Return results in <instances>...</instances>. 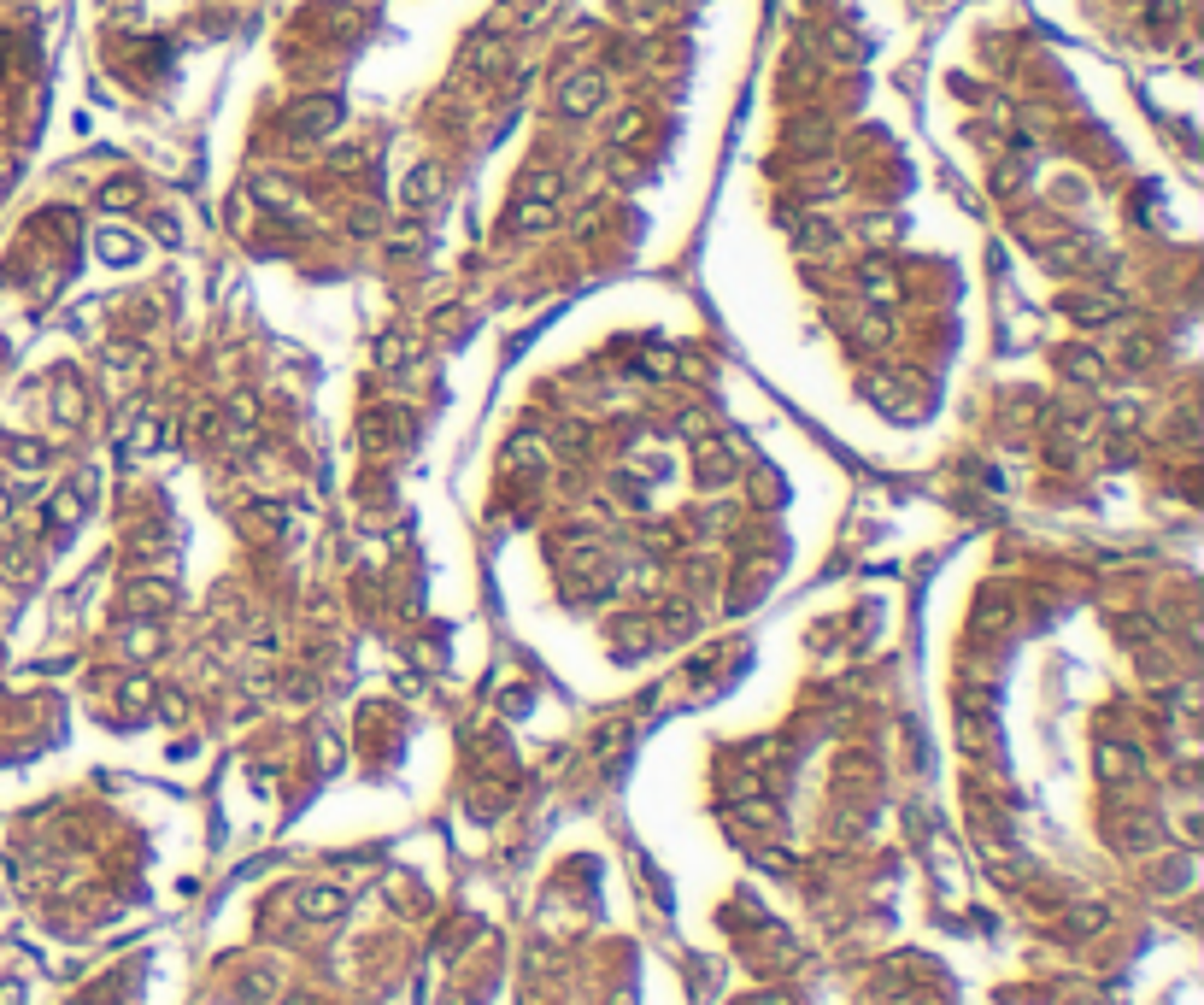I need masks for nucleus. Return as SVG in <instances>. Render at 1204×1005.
<instances>
[{
	"label": "nucleus",
	"instance_id": "f257e3e1",
	"mask_svg": "<svg viewBox=\"0 0 1204 1005\" xmlns=\"http://www.w3.org/2000/svg\"><path fill=\"white\" fill-rule=\"evenodd\" d=\"M559 171H529L524 182H518V194H512V212H506V235H541L547 224H553V212H559Z\"/></svg>",
	"mask_w": 1204,
	"mask_h": 1005
},
{
	"label": "nucleus",
	"instance_id": "f03ea898",
	"mask_svg": "<svg viewBox=\"0 0 1204 1005\" xmlns=\"http://www.w3.org/2000/svg\"><path fill=\"white\" fill-rule=\"evenodd\" d=\"M1105 835H1111L1123 853H1152V847H1164V818H1158V812H1140V806H1117V812L1105 818Z\"/></svg>",
	"mask_w": 1204,
	"mask_h": 1005
},
{
	"label": "nucleus",
	"instance_id": "7ed1b4c3",
	"mask_svg": "<svg viewBox=\"0 0 1204 1005\" xmlns=\"http://www.w3.org/2000/svg\"><path fill=\"white\" fill-rule=\"evenodd\" d=\"M335 124H341V100H335V94H312V100H300V106L288 112V135H294V141H324Z\"/></svg>",
	"mask_w": 1204,
	"mask_h": 1005
},
{
	"label": "nucleus",
	"instance_id": "20e7f679",
	"mask_svg": "<svg viewBox=\"0 0 1204 1005\" xmlns=\"http://www.w3.org/2000/svg\"><path fill=\"white\" fill-rule=\"evenodd\" d=\"M88 506H94V471H82V477H71L53 500H47V529H71V524H82L88 518Z\"/></svg>",
	"mask_w": 1204,
	"mask_h": 1005
},
{
	"label": "nucleus",
	"instance_id": "39448f33",
	"mask_svg": "<svg viewBox=\"0 0 1204 1005\" xmlns=\"http://www.w3.org/2000/svg\"><path fill=\"white\" fill-rule=\"evenodd\" d=\"M400 435H412V418L394 412V406H371V412L359 418V447H365V453H388Z\"/></svg>",
	"mask_w": 1204,
	"mask_h": 1005
},
{
	"label": "nucleus",
	"instance_id": "423d86ee",
	"mask_svg": "<svg viewBox=\"0 0 1204 1005\" xmlns=\"http://www.w3.org/2000/svg\"><path fill=\"white\" fill-rule=\"evenodd\" d=\"M693 477H699L705 488L734 482V447H728L723 435H693Z\"/></svg>",
	"mask_w": 1204,
	"mask_h": 1005
},
{
	"label": "nucleus",
	"instance_id": "0eeeda50",
	"mask_svg": "<svg viewBox=\"0 0 1204 1005\" xmlns=\"http://www.w3.org/2000/svg\"><path fill=\"white\" fill-rule=\"evenodd\" d=\"M176 606V582L171 577H135V582H124V612L129 618H159V612H171Z\"/></svg>",
	"mask_w": 1204,
	"mask_h": 1005
},
{
	"label": "nucleus",
	"instance_id": "6e6552de",
	"mask_svg": "<svg viewBox=\"0 0 1204 1005\" xmlns=\"http://www.w3.org/2000/svg\"><path fill=\"white\" fill-rule=\"evenodd\" d=\"M605 106V76L600 71H571L565 88H559V112L565 118H594Z\"/></svg>",
	"mask_w": 1204,
	"mask_h": 1005
},
{
	"label": "nucleus",
	"instance_id": "1a4fd4ad",
	"mask_svg": "<svg viewBox=\"0 0 1204 1005\" xmlns=\"http://www.w3.org/2000/svg\"><path fill=\"white\" fill-rule=\"evenodd\" d=\"M958 735H964V747H970L976 759H993V753H999V718H993V706H987V700H964Z\"/></svg>",
	"mask_w": 1204,
	"mask_h": 1005
},
{
	"label": "nucleus",
	"instance_id": "9d476101",
	"mask_svg": "<svg viewBox=\"0 0 1204 1005\" xmlns=\"http://www.w3.org/2000/svg\"><path fill=\"white\" fill-rule=\"evenodd\" d=\"M911 382L905 377H893V371H876V377H864V394L881 406V412H893V418H917L923 412V394H905Z\"/></svg>",
	"mask_w": 1204,
	"mask_h": 1005
},
{
	"label": "nucleus",
	"instance_id": "9b49d317",
	"mask_svg": "<svg viewBox=\"0 0 1204 1005\" xmlns=\"http://www.w3.org/2000/svg\"><path fill=\"white\" fill-rule=\"evenodd\" d=\"M376 365H382L388 377H406V371H424V341H418L412 329H388V335L376 341Z\"/></svg>",
	"mask_w": 1204,
	"mask_h": 1005
},
{
	"label": "nucleus",
	"instance_id": "f8f14e48",
	"mask_svg": "<svg viewBox=\"0 0 1204 1005\" xmlns=\"http://www.w3.org/2000/svg\"><path fill=\"white\" fill-rule=\"evenodd\" d=\"M47 406H53V424H82L88 418V394H82V377L76 371H53V388H47Z\"/></svg>",
	"mask_w": 1204,
	"mask_h": 1005
},
{
	"label": "nucleus",
	"instance_id": "ddd939ff",
	"mask_svg": "<svg viewBox=\"0 0 1204 1005\" xmlns=\"http://www.w3.org/2000/svg\"><path fill=\"white\" fill-rule=\"evenodd\" d=\"M1099 777L1111 782V788H1129V782H1140L1146 777V759H1140V747H1129V741H1099Z\"/></svg>",
	"mask_w": 1204,
	"mask_h": 1005
},
{
	"label": "nucleus",
	"instance_id": "4468645a",
	"mask_svg": "<svg viewBox=\"0 0 1204 1005\" xmlns=\"http://www.w3.org/2000/svg\"><path fill=\"white\" fill-rule=\"evenodd\" d=\"M441 188H447V171H441L435 159H424V165H412V171H406V182H400V200H406L412 212H429V206L441 200Z\"/></svg>",
	"mask_w": 1204,
	"mask_h": 1005
},
{
	"label": "nucleus",
	"instance_id": "2eb2a0df",
	"mask_svg": "<svg viewBox=\"0 0 1204 1005\" xmlns=\"http://www.w3.org/2000/svg\"><path fill=\"white\" fill-rule=\"evenodd\" d=\"M1058 306H1064V312H1070L1076 324H1099V318H1117V312H1123L1129 300H1123L1117 288H1076V294H1064Z\"/></svg>",
	"mask_w": 1204,
	"mask_h": 1005
},
{
	"label": "nucleus",
	"instance_id": "dca6fc26",
	"mask_svg": "<svg viewBox=\"0 0 1204 1005\" xmlns=\"http://www.w3.org/2000/svg\"><path fill=\"white\" fill-rule=\"evenodd\" d=\"M294 900H300V918H306V924H341V918H347V894H341L335 882H312V888H300Z\"/></svg>",
	"mask_w": 1204,
	"mask_h": 1005
},
{
	"label": "nucleus",
	"instance_id": "f3484780",
	"mask_svg": "<svg viewBox=\"0 0 1204 1005\" xmlns=\"http://www.w3.org/2000/svg\"><path fill=\"white\" fill-rule=\"evenodd\" d=\"M858 288H864V300L893 306V300H899V271H893V259H887V253H870V259L858 265Z\"/></svg>",
	"mask_w": 1204,
	"mask_h": 1005
},
{
	"label": "nucleus",
	"instance_id": "a211bd4d",
	"mask_svg": "<svg viewBox=\"0 0 1204 1005\" xmlns=\"http://www.w3.org/2000/svg\"><path fill=\"white\" fill-rule=\"evenodd\" d=\"M1058 371H1064V382H1076V388H1093V382H1105V359L1093 353V347H1081V341H1070V347H1058Z\"/></svg>",
	"mask_w": 1204,
	"mask_h": 1005
},
{
	"label": "nucleus",
	"instance_id": "6ab92c4d",
	"mask_svg": "<svg viewBox=\"0 0 1204 1005\" xmlns=\"http://www.w3.org/2000/svg\"><path fill=\"white\" fill-rule=\"evenodd\" d=\"M500 471L506 477H518V471H547V435H512L506 447H500Z\"/></svg>",
	"mask_w": 1204,
	"mask_h": 1005
},
{
	"label": "nucleus",
	"instance_id": "aec40b11",
	"mask_svg": "<svg viewBox=\"0 0 1204 1005\" xmlns=\"http://www.w3.org/2000/svg\"><path fill=\"white\" fill-rule=\"evenodd\" d=\"M94 247H100L106 265H135V259H141V235H135V229H118V224H106V229L94 235Z\"/></svg>",
	"mask_w": 1204,
	"mask_h": 1005
},
{
	"label": "nucleus",
	"instance_id": "412c9836",
	"mask_svg": "<svg viewBox=\"0 0 1204 1005\" xmlns=\"http://www.w3.org/2000/svg\"><path fill=\"white\" fill-rule=\"evenodd\" d=\"M634 365H640V377H652V382H670V377H681V353H676L670 341H646Z\"/></svg>",
	"mask_w": 1204,
	"mask_h": 1005
},
{
	"label": "nucleus",
	"instance_id": "4be33fe9",
	"mask_svg": "<svg viewBox=\"0 0 1204 1005\" xmlns=\"http://www.w3.org/2000/svg\"><path fill=\"white\" fill-rule=\"evenodd\" d=\"M734 824L740 829H781V806L764 800V794H740L734 800Z\"/></svg>",
	"mask_w": 1204,
	"mask_h": 1005
},
{
	"label": "nucleus",
	"instance_id": "5701e85b",
	"mask_svg": "<svg viewBox=\"0 0 1204 1005\" xmlns=\"http://www.w3.org/2000/svg\"><path fill=\"white\" fill-rule=\"evenodd\" d=\"M159 441H165V424H159V412H141V418L129 424L124 459H147V453H159Z\"/></svg>",
	"mask_w": 1204,
	"mask_h": 1005
},
{
	"label": "nucleus",
	"instance_id": "b1692460",
	"mask_svg": "<svg viewBox=\"0 0 1204 1005\" xmlns=\"http://www.w3.org/2000/svg\"><path fill=\"white\" fill-rule=\"evenodd\" d=\"M0 453H6L12 471H41L47 465V441H35V435H0Z\"/></svg>",
	"mask_w": 1204,
	"mask_h": 1005
},
{
	"label": "nucleus",
	"instance_id": "393cba45",
	"mask_svg": "<svg viewBox=\"0 0 1204 1005\" xmlns=\"http://www.w3.org/2000/svg\"><path fill=\"white\" fill-rule=\"evenodd\" d=\"M124 553H129V559H159V553H171V529H165V524H135V529L124 535Z\"/></svg>",
	"mask_w": 1204,
	"mask_h": 1005
},
{
	"label": "nucleus",
	"instance_id": "a878e982",
	"mask_svg": "<svg viewBox=\"0 0 1204 1005\" xmlns=\"http://www.w3.org/2000/svg\"><path fill=\"white\" fill-rule=\"evenodd\" d=\"M159 647H165V629L153 618H135V629H124V653L129 659H153Z\"/></svg>",
	"mask_w": 1204,
	"mask_h": 1005
},
{
	"label": "nucleus",
	"instance_id": "bb28decb",
	"mask_svg": "<svg viewBox=\"0 0 1204 1005\" xmlns=\"http://www.w3.org/2000/svg\"><path fill=\"white\" fill-rule=\"evenodd\" d=\"M0 577H6L12 588H24V582H35V553H29L24 541H12V547L0 553Z\"/></svg>",
	"mask_w": 1204,
	"mask_h": 1005
},
{
	"label": "nucleus",
	"instance_id": "cd10ccee",
	"mask_svg": "<svg viewBox=\"0 0 1204 1005\" xmlns=\"http://www.w3.org/2000/svg\"><path fill=\"white\" fill-rule=\"evenodd\" d=\"M1111 924V912L1105 906H1070L1064 912V935H1099Z\"/></svg>",
	"mask_w": 1204,
	"mask_h": 1005
},
{
	"label": "nucleus",
	"instance_id": "c85d7f7f",
	"mask_svg": "<svg viewBox=\"0 0 1204 1005\" xmlns=\"http://www.w3.org/2000/svg\"><path fill=\"white\" fill-rule=\"evenodd\" d=\"M623 741H628V724H623V718H611V724H600V735H594L588 747H594V759H600V765H617Z\"/></svg>",
	"mask_w": 1204,
	"mask_h": 1005
},
{
	"label": "nucleus",
	"instance_id": "c756f323",
	"mask_svg": "<svg viewBox=\"0 0 1204 1005\" xmlns=\"http://www.w3.org/2000/svg\"><path fill=\"white\" fill-rule=\"evenodd\" d=\"M617 12L634 24V29H652V24H664V12H670V0H617Z\"/></svg>",
	"mask_w": 1204,
	"mask_h": 1005
},
{
	"label": "nucleus",
	"instance_id": "7c9ffc66",
	"mask_svg": "<svg viewBox=\"0 0 1204 1005\" xmlns=\"http://www.w3.org/2000/svg\"><path fill=\"white\" fill-rule=\"evenodd\" d=\"M159 694H153V682L147 677H124V688H118V706H129V712H147Z\"/></svg>",
	"mask_w": 1204,
	"mask_h": 1005
},
{
	"label": "nucleus",
	"instance_id": "2f4dec72",
	"mask_svg": "<svg viewBox=\"0 0 1204 1005\" xmlns=\"http://www.w3.org/2000/svg\"><path fill=\"white\" fill-rule=\"evenodd\" d=\"M746 494H752V506H776V500H781V477L758 465V471H752V488H746Z\"/></svg>",
	"mask_w": 1204,
	"mask_h": 1005
},
{
	"label": "nucleus",
	"instance_id": "473e14b6",
	"mask_svg": "<svg viewBox=\"0 0 1204 1005\" xmlns=\"http://www.w3.org/2000/svg\"><path fill=\"white\" fill-rule=\"evenodd\" d=\"M229 418H235V441H247V435H253V418H259V400H253V394H235V400H229Z\"/></svg>",
	"mask_w": 1204,
	"mask_h": 1005
},
{
	"label": "nucleus",
	"instance_id": "72a5a7b5",
	"mask_svg": "<svg viewBox=\"0 0 1204 1005\" xmlns=\"http://www.w3.org/2000/svg\"><path fill=\"white\" fill-rule=\"evenodd\" d=\"M858 341H864V347H887V341H893V324H887V318H864V324H858Z\"/></svg>",
	"mask_w": 1204,
	"mask_h": 1005
},
{
	"label": "nucleus",
	"instance_id": "f704fd0d",
	"mask_svg": "<svg viewBox=\"0 0 1204 1005\" xmlns=\"http://www.w3.org/2000/svg\"><path fill=\"white\" fill-rule=\"evenodd\" d=\"M106 206H135L141 200V188H135V176H124V182H106V194H100Z\"/></svg>",
	"mask_w": 1204,
	"mask_h": 1005
},
{
	"label": "nucleus",
	"instance_id": "c9c22d12",
	"mask_svg": "<svg viewBox=\"0 0 1204 1005\" xmlns=\"http://www.w3.org/2000/svg\"><path fill=\"white\" fill-rule=\"evenodd\" d=\"M1117 635H1123V641H1146V635H1152V624H1146V618H1123V624H1117Z\"/></svg>",
	"mask_w": 1204,
	"mask_h": 1005
},
{
	"label": "nucleus",
	"instance_id": "e433bc0d",
	"mask_svg": "<svg viewBox=\"0 0 1204 1005\" xmlns=\"http://www.w3.org/2000/svg\"><path fill=\"white\" fill-rule=\"evenodd\" d=\"M12 512H18V488H12V482L0 477V529L12 524Z\"/></svg>",
	"mask_w": 1204,
	"mask_h": 1005
},
{
	"label": "nucleus",
	"instance_id": "4c0bfd02",
	"mask_svg": "<svg viewBox=\"0 0 1204 1005\" xmlns=\"http://www.w3.org/2000/svg\"><path fill=\"white\" fill-rule=\"evenodd\" d=\"M353 235H376V206H359V212H353Z\"/></svg>",
	"mask_w": 1204,
	"mask_h": 1005
},
{
	"label": "nucleus",
	"instance_id": "58836bf2",
	"mask_svg": "<svg viewBox=\"0 0 1204 1005\" xmlns=\"http://www.w3.org/2000/svg\"><path fill=\"white\" fill-rule=\"evenodd\" d=\"M318 753H324V771L341 765V741H335V735H318Z\"/></svg>",
	"mask_w": 1204,
	"mask_h": 1005
},
{
	"label": "nucleus",
	"instance_id": "ea45409f",
	"mask_svg": "<svg viewBox=\"0 0 1204 1005\" xmlns=\"http://www.w3.org/2000/svg\"><path fill=\"white\" fill-rule=\"evenodd\" d=\"M634 129H640V112H623V118H617V129H611V141H628Z\"/></svg>",
	"mask_w": 1204,
	"mask_h": 1005
},
{
	"label": "nucleus",
	"instance_id": "a19ab883",
	"mask_svg": "<svg viewBox=\"0 0 1204 1005\" xmlns=\"http://www.w3.org/2000/svg\"><path fill=\"white\" fill-rule=\"evenodd\" d=\"M0 1005H24V988H18V982H0Z\"/></svg>",
	"mask_w": 1204,
	"mask_h": 1005
},
{
	"label": "nucleus",
	"instance_id": "79ce46f5",
	"mask_svg": "<svg viewBox=\"0 0 1204 1005\" xmlns=\"http://www.w3.org/2000/svg\"><path fill=\"white\" fill-rule=\"evenodd\" d=\"M752 1005H787V1000H781V994H764V1000H752Z\"/></svg>",
	"mask_w": 1204,
	"mask_h": 1005
},
{
	"label": "nucleus",
	"instance_id": "37998d69",
	"mask_svg": "<svg viewBox=\"0 0 1204 1005\" xmlns=\"http://www.w3.org/2000/svg\"><path fill=\"white\" fill-rule=\"evenodd\" d=\"M288 1005H312V1000H306V994H294V1000H288Z\"/></svg>",
	"mask_w": 1204,
	"mask_h": 1005
},
{
	"label": "nucleus",
	"instance_id": "c03bdc74",
	"mask_svg": "<svg viewBox=\"0 0 1204 1005\" xmlns=\"http://www.w3.org/2000/svg\"><path fill=\"white\" fill-rule=\"evenodd\" d=\"M447 1005H477V1000H447Z\"/></svg>",
	"mask_w": 1204,
	"mask_h": 1005
}]
</instances>
